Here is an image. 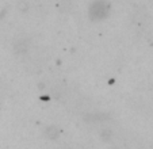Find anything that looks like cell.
Masks as SVG:
<instances>
[{"label": "cell", "instance_id": "obj_1", "mask_svg": "<svg viewBox=\"0 0 153 149\" xmlns=\"http://www.w3.org/2000/svg\"><path fill=\"white\" fill-rule=\"evenodd\" d=\"M94 7H96V10H94V8H91V14H96L98 15V18H102V15H104L106 14V11H107V6L103 3V1H98V3H95L94 4Z\"/></svg>", "mask_w": 153, "mask_h": 149}]
</instances>
